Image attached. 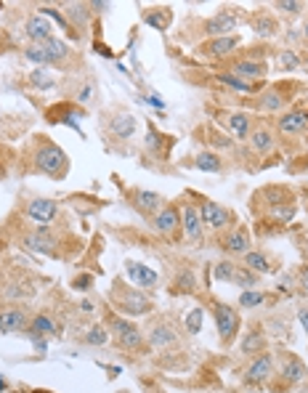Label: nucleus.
<instances>
[{
	"instance_id": "bb28decb",
	"label": "nucleus",
	"mask_w": 308,
	"mask_h": 393,
	"mask_svg": "<svg viewBox=\"0 0 308 393\" xmlns=\"http://www.w3.org/2000/svg\"><path fill=\"white\" fill-rule=\"evenodd\" d=\"M181 223H184L186 236H189L194 245H197V242H202V229H205V223H202V218H200V207H197L194 202L181 199Z\"/></svg>"
},
{
	"instance_id": "4c0bfd02",
	"label": "nucleus",
	"mask_w": 308,
	"mask_h": 393,
	"mask_svg": "<svg viewBox=\"0 0 308 393\" xmlns=\"http://www.w3.org/2000/svg\"><path fill=\"white\" fill-rule=\"evenodd\" d=\"M80 340L85 346H104V343L109 340V330H104L102 324H93V327H88V330L80 335Z\"/></svg>"
},
{
	"instance_id": "7c9ffc66",
	"label": "nucleus",
	"mask_w": 308,
	"mask_h": 393,
	"mask_svg": "<svg viewBox=\"0 0 308 393\" xmlns=\"http://www.w3.org/2000/svg\"><path fill=\"white\" fill-rule=\"evenodd\" d=\"M173 144H176V138L165 136V133H160L154 125H149L146 138H144V149L149 152V155H154V159H167L170 149H173Z\"/></svg>"
},
{
	"instance_id": "bf43d9fd",
	"label": "nucleus",
	"mask_w": 308,
	"mask_h": 393,
	"mask_svg": "<svg viewBox=\"0 0 308 393\" xmlns=\"http://www.w3.org/2000/svg\"><path fill=\"white\" fill-rule=\"evenodd\" d=\"M306 210H308V205H306Z\"/></svg>"
},
{
	"instance_id": "2f4dec72",
	"label": "nucleus",
	"mask_w": 308,
	"mask_h": 393,
	"mask_svg": "<svg viewBox=\"0 0 308 393\" xmlns=\"http://www.w3.org/2000/svg\"><path fill=\"white\" fill-rule=\"evenodd\" d=\"M268 348V337L263 333V327H252V330H247L245 337H242V343H239V354L242 356H250V359H255V356L266 354Z\"/></svg>"
},
{
	"instance_id": "603ef678",
	"label": "nucleus",
	"mask_w": 308,
	"mask_h": 393,
	"mask_svg": "<svg viewBox=\"0 0 308 393\" xmlns=\"http://www.w3.org/2000/svg\"><path fill=\"white\" fill-rule=\"evenodd\" d=\"M298 319H300V324H303V330H306L308 335V308H300V311H298Z\"/></svg>"
},
{
	"instance_id": "864d4df0",
	"label": "nucleus",
	"mask_w": 308,
	"mask_h": 393,
	"mask_svg": "<svg viewBox=\"0 0 308 393\" xmlns=\"http://www.w3.org/2000/svg\"><path fill=\"white\" fill-rule=\"evenodd\" d=\"M303 43L308 45V14H306V21H303Z\"/></svg>"
},
{
	"instance_id": "412c9836",
	"label": "nucleus",
	"mask_w": 308,
	"mask_h": 393,
	"mask_svg": "<svg viewBox=\"0 0 308 393\" xmlns=\"http://www.w3.org/2000/svg\"><path fill=\"white\" fill-rule=\"evenodd\" d=\"M247 146H250L252 155L268 157V155L276 149V133L268 128L266 122H258V125L250 131V136H247Z\"/></svg>"
},
{
	"instance_id": "9b49d317",
	"label": "nucleus",
	"mask_w": 308,
	"mask_h": 393,
	"mask_svg": "<svg viewBox=\"0 0 308 393\" xmlns=\"http://www.w3.org/2000/svg\"><path fill=\"white\" fill-rule=\"evenodd\" d=\"M215 120L234 136V141H247L250 131L255 128L252 115H247L242 109H218V112H215Z\"/></svg>"
},
{
	"instance_id": "9d476101",
	"label": "nucleus",
	"mask_w": 308,
	"mask_h": 393,
	"mask_svg": "<svg viewBox=\"0 0 308 393\" xmlns=\"http://www.w3.org/2000/svg\"><path fill=\"white\" fill-rule=\"evenodd\" d=\"M152 226H154V232H157L160 236L170 239V242H176V239L181 236V229H184L178 202H165L163 210L152 218Z\"/></svg>"
},
{
	"instance_id": "4be33fe9",
	"label": "nucleus",
	"mask_w": 308,
	"mask_h": 393,
	"mask_svg": "<svg viewBox=\"0 0 308 393\" xmlns=\"http://www.w3.org/2000/svg\"><path fill=\"white\" fill-rule=\"evenodd\" d=\"M194 138H200V141H205L207 146H210V152H231V149H237V141L234 138H228L224 131H218L213 122H207V125H200L197 131H194Z\"/></svg>"
},
{
	"instance_id": "2eb2a0df",
	"label": "nucleus",
	"mask_w": 308,
	"mask_h": 393,
	"mask_svg": "<svg viewBox=\"0 0 308 393\" xmlns=\"http://www.w3.org/2000/svg\"><path fill=\"white\" fill-rule=\"evenodd\" d=\"M239 45H242V38L234 32V35H226V38L202 40V43L194 48V54H200L202 59H228Z\"/></svg>"
},
{
	"instance_id": "3c124183",
	"label": "nucleus",
	"mask_w": 308,
	"mask_h": 393,
	"mask_svg": "<svg viewBox=\"0 0 308 393\" xmlns=\"http://www.w3.org/2000/svg\"><path fill=\"white\" fill-rule=\"evenodd\" d=\"M88 5H91V11H99V14L112 8V3H88Z\"/></svg>"
},
{
	"instance_id": "423d86ee",
	"label": "nucleus",
	"mask_w": 308,
	"mask_h": 393,
	"mask_svg": "<svg viewBox=\"0 0 308 393\" xmlns=\"http://www.w3.org/2000/svg\"><path fill=\"white\" fill-rule=\"evenodd\" d=\"M106 327L112 330V340L123 351H144L146 348L144 330L139 324H133L130 319H125L120 314H106Z\"/></svg>"
},
{
	"instance_id": "a18cd8bd",
	"label": "nucleus",
	"mask_w": 308,
	"mask_h": 393,
	"mask_svg": "<svg viewBox=\"0 0 308 393\" xmlns=\"http://www.w3.org/2000/svg\"><path fill=\"white\" fill-rule=\"evenodd\" d=\"M11 162H16V159H14V155H11V149L0 144V178L8 176V170H11Z\"/></svg>"
},
{
	"instance_id": "6e6d98bb",
	"label": "nucleus",
	"mask_w": 308,
	"mask_h": 393,
	"mask_svg": "<svg viewBox=\"0 0 308 393\" xmlns=\"http://www.w3.org/2000/svg\"><path fill=\"white\" fill-rule=\"evenodd\" d=\"M306 253H308V234H306Z\"/></svg>"
},
{
	"instance_id": "49530a36",
	"label": "nucleus",
	"mask_w": 308,
	"mask_h": 393,
	"mask_svg": "<svg viewBox=\"0 0 308 393\" xmlns=\"http://www.w3.org/2000/svg\"><path fill=\"white\" fill-rule=\"evenodd\" d=\"M200 327H202V311L194 308V311L189 314V319H186V330H189V333H200Z\"/></svg>"
},
{
	"instance_id": "58836bf2",
	"label": "nucleus",
	"mask_w": 308,
	"mask_h": 393,
	"mask_svg": "<svg viewBox=\"0 0 308 393\" xmlns=\"http://www.w3.org/2000/svg\"><path fill=\"white\" fill-rule=\"evenodd\" d=\"M266 300L268 295L263 290H245V293L239 295V306L242 308H261Z\"/></svg>"
},
{
	"instance_id": "f704fd0d",
	"label": "nucleus",
	"mask_w": 308,
	"mask_h": 393,
	"mask_svg": "<svg viewBox=\"0 0 308 393\" xmlns=\"http://www.w3.org/2000/svg\"><path fill=\"white\" fill-rule=\"evenodd\" d=\"M67 8V19H69V27L75 24L78 30H85L88 21H91V5L88 3H69L64 5Z\"/></svg>"
},
{
	"instance_id": "f3484780",
	"label": "nucleus",
	"mask_w": 308,
	"mask_h": 393,
	"mask_svg": "<svg viewBox=\"0 0 308 393\" xmlns=\"http://www.w3.org/2000/svg\"><path fill=\"white\" fill-rule=\"evenodd\" d=\"M24 213H27V218H32V221H38V223H48V226H51L56 218L62 216V207H59L56 199H48V196H29L27 205H24Z\"/></svg>"
},
{
	"instance_id": "6e6552de",
	"label": "nucleus",
	"mask_w": 308,
	"mask_h": 393,
	"mask_svg": "<svg viewBox=\"0 0 308 393\" xmlns=\"http://www.w3.org/2000/svg\"><path fill=\"white\" fill-rule=\"evenodd\" d=\"M213 319H215V330H218V340H221V346L228 348L234 340H237V335L242 330V319L239 314L224 303V300H213Z\"/></svg>"
},
{
	"instance_id": "0eeeda50",
	"label": "nucleus",
	"mask_w": 308,
	"mask_h": 393,
	"mask_svg": "<svg viewBox=\"0 0 308 393\" xmlns=\"http://www.w3.org/2000/svg\"><path fill=\"white\" fill-rule=\"evenodd\" d=\"M295 91H298V82H292V80L276 82V85H271L266 91H261L258 98L250 101V106L258 109V112H282L295 98Z\"/></svg>"
},
{
	"instance_id": "c9c22d12",
	"label": "nucleus",
	"mask_w": 308,
	"mask_h": 393,
	"mask_svg": "<svg viewBox=\"0 0 308 393\" xmlns=\"http://www.w3.org/2000/svg\"><path fill=\"white\" fill-rule=\"evenodd\" d=\"M27 333L38 335V337H45V335H56V322L48 314H35L29 319V330Z\"/></svg>"
},
{
	"instance_id": "393cba45",
	"label": "nucleus",
	"mask_w": 308,
	"mask_h": 393,
	"mask_svg": "<svg viewBox=\"0 0 308 393\" xmlns=\"http://www.w3.org/2000/svg\"><path fill=\"white\" fill-rule=\"evenodd\" d=\"M43 51H45V59H48V67H62V69H67L69 67V61L75 59V51L64 43V40H59L56 35L51 40H45V43H40Z\"/></svg>"
},
{
	"instance_id": "a211bd4d",
	"label": "nucleus",
	"mask_w": 308,
	"mask_h": 393,
	"mask_svg": "<svg viewBox=\"0 0 308 393\" xmlns=\"http://www.w3.org/2000/svg\"><path fill=\"white\" fill-rule=\"evenodd\" d=\"M24 247L27 250H35V253H43V256L59 258V234L48 226H43L38 232H29L24 236Z\"/></svg>"
},
{
	"instance_id": "6ab92c4d",
	"label": "nucleus",
	"mask_w": 308,
	"mask_h": 393,
	"mask_svg": "<svg viewBox=\"0 0 308 393\" xmlns=\"http://www.w3.org/2000/svg\"><path fill=\"white\" fill-rule=\"evenodd\" d=\"M276 131L285 136H303L308 131V104H298L276 120Z\"/></svg>"
},
{
	"instance_id": "13d9d810",
	"label": "nucleus",
	"mask_w": 308,
	"mask_h": 393,
	"mask_svg": "<svg viewBox=\"0 0 308 393\" xmlns=\"http://www.w3.org/2000/svg\"><path fill=\"white\" fill-rule=\"evenodd\" d=\"M0 8H3V3H0Z\"/></svg>"
},
{
	"instance_id": "f257e3e1",
	"label": "nucleus",
	"mask_w": 308,
	"mask_h": 393,
	"mask_svg": "<svg viewBox=\"0 0 308 393\" xmlns=\"http://www.w3.org/2000/svg\"><path fill=\"white\" fill-rule=\"evenodd\" d=\"M21 173H40L54 181H62L69 173V157L56 141L38 133L29 138V144L21 152Z\"/></svg>"
},
{
	"instance_id": "8fccbe9b",
	"label": "nucleus",
	"mask_w": 308,
	"mask_h": 393,
	"mask_svg": "<svg viewBox=\"0 0 308 393\" xmlns=\"http://www.w3.org/2000/svg\"><path fill=\"white\" fill-rule=\"evenodd\" d=\"M298 287H300V293L308 297V266L300 269V274H298Z\"/></svg>"
},
{
	"instance_id": "f03ea898",
	"label": "nucleus",
	"mask_w": 308,
	"mask_h": 393,
	"mask_svg": "<svg viewBox=\"0 0 308 393\" xmlns=\"http://www.w3.org/2000/svg\"><path fill=\"white\" fill-rule=\"evenodd\" d=\"M252 210L258 216L266 213L268 221L276 226H285L295 218L298 205H295V194L289 186H266V189H258L252 194Z\"/></svg>"
},
{
	"instance_id": "a878e982",
	"label": "nucleus",
	"mask_w": 308,
	"mask_h": 393,
	"mask_svg": "<svg viewBox=\"0 0 308 393\" xmlns=\"http://www.w3.org/2000/svg\"><path fill=\"white\" fill-rule=\"evenodd\" d=\"M125 276H128V282H130L133 287H141V290H154L157 282H160L157 271H152L149 266L136 263V260H128V263H125Z\"/></svg>"
},
{
	"instance_id": "5fc2aeb1",
	"label": "nucleus",
	"mask_w": 308,
	"mask_h": 393,
	"mask_svg": "<svg viewBox=\"0 0 308 393\" xmlns=\"http://www.w3.org/2000/svg\"><path fill=\"white\" fill-rule=\"evenodd\" d=\"M32 393H54V391H45V388H38V391H32Z\"/></svg>"
},
{
	"instance_id": "1a4fd4ad",
	"label": "nucleus",
	"mask_w": 308,
	"mask_h": 393,
	"mask_svg": "<svg viewBox=\"0 0 308 393\" xmlns=\"http://www.w3.org/2000/svg\"><path fill=\"white\" fill-rule=\"evenodd\" d=\"M191 196H194V202H197V207H200V218H202L205 226L215 229V232H226L228 226H234V216H231V210H226L224 205L213 202L210 196H200V194H191Z\"/></svg>"
},
{
	"instance_id": "f8f14e48",
	"label": "nucleus",
	"mask_w": 308,
	"mask_h": 393,
	"mask_svg": "<svg viewBox=\"0 0 308 393\" xmlns=\"http://www.w3.org/2000/svg\"><path fill=\"white\" fill-rule=\"evenodd\" d=\"M237 24H239V16L234 14V11H218V14H213V16H207L202 24H200V35L202 38H226V35H234V30H237Z\"/></svg>"
},
{
	"instance_id": "c756f323",
	"label": "nucleus",
	"mask_w": 308,
	"mask_h": 393,
	"mask_svg": "<svg viewBox=\"0 0 308 393\" xmlns=\"http://www.w3.org/2000/svg\"><path fill=\"white\" fill-rule=\"evenodd\" d=\"M242 266L250 269V271H255L258 276H263V274H274L276 266H279V260L271 256L268 250H247L245 256H242Z\"/></svg>"
},
{
	"instance_id": "473e14b6",
	"label": "nucleus",
	"mask_w": 308,
	"mask_h": 393,
	"mask_svg": "<svg viewBox=\"0 0 308 393\" xmlns=\"http://www.w3.org/2000/svg\"><path fill=\"white\" fill-rule=\"evenodd\" d=\"M144 21L149 27H154V30H170V24H173V8L170 5H157V8H146L144 11Z\"/></svg>"
},
{
	"instance_id": "20e7f679",
	"label": "nucleus",
	"mask_w": 308,
	"mask_h": 393,
	"mask_svg": "<svg viewBox=\"0 0 308 393\" xmlns=\"http://www.w3.org/2000/svg\"><path fill=\"white\" fill-rule=\"evenodd\" d=\"M109 303H112V308L120 316H125V319H128V316H144L154 308L152 297L146 293H141L139 287L128 284L125 279H115V282H112Z\"/></svg>"
},
{
	"instance_id": "7ed1b4c3",
	"label": "nucleus",
	"mask_w": 308,
	"mask_h": 393,
	"mask_svg": "<svg viewBox=\"0 0 308 393\" xmlns=\"http://www.w3.org/2000/svg\"><path fill=\"white\" fill-rule=\"evenodd\" d=\"M99 125H102V136L106 138V146L115 149V152H123L125 146L136 138V131H139V120L125 106H115V109L104 112Z\"/></svg>"
},
{
	"instance_id": "c03bdc74",
	"label": "nucleus",
	"mask_w": 308,
	"mask_h": 393,
	"mask_svg": "<svg viewBox=\"0 0 308 393\" xmlns=\"http://www.w3.org/2000/svg\"><path fill=\"white\" fill-rule=\"evenodd\" d=\"M276 64H279L282 72H289V69H295V67L300 64V59H298V54H292V51H282Z\"/></svg>"
},
{
	"instance_id": "39448f33",
	"label": "nucleus",
	"mask_w": 308,
	"mask_h": 393,
	"mask_svg": "<svg viewBox=\"0 0 308 393\" xmlns=\"http://www.w3.org/2000/svg\"><path fill=\"white\" fill-rule=\"evenodd\" d=\"M146 346L152 351H160V354H173L176 348H181V333H178V324L173 322V316L160 314L154 316L149 324L144 327Z\"/></svg>"
},
{
	"instance_id": "4468645a",
	"label": "nucleus",
	"mask_w": 308,
	"mask_h": 393,
	"mask_svg": "<svg viewBox=\"0 0 308 393\" xmlns=\"http://www.w3.org/2000/svg\"><path fill=\"white\" fill-rule=\"evenodd\" d=\"M228 75L239 80H247V82H258L268 75V64L263 56H239V59L228 61Z\"/></svg>"
},
{
	"instance_id": "dca6fc26",
	"label": "nucleus",
	"mask_w": 308,
	"mask_h": 393,
	"mask_svg": "<svg viewBox=\"0 0 308 393\" xmlns=\"http://www.w3.org/2000/svg\"><path fill=\"white\" fill-rule=\"evenodd\" d=\"M218 247L231 258L245 256L247 250H250V232H247V226L234 223V226H228L226 232H221V236H218Z\"/></svg>"
},
{
	"instance_id": "72a5a7b5",
	"label": "nucleus",
	"mask_w": 308,
	"mask_h": 393,
	"mask_svg": "<svg viewBox=\"0 0 308 393\" xmlns=\"http://www.w3.org/2000/svg\"><path fill=\"white\" fill-rule=\"evenodd\" d=\"M250 24H252V30L261 35V38H274L276 32H279V24L276 19L266 14V11H255L252 16H250Z\"/></svg>"
},
{
	"instance_id": "b1692460",
	"label": "nucleus",
	"mask_w": 308,
	"mask_h": 393,
	"mask_svg": "<svg viewBox=\"0 0 308 393\" xmlns=\"http://www.w3.org/2000/svg\"><path fill=\"white\" fill-rule=\"evenodd\" d=\"M306 361L300 356L289 354V351H282L279 356V374H282V383L285 385H298L306 380Z\"/></svg>"
},
{
	"instance_id": "a19ab883",
	"label": "nucleus",
	"mask_w": 308,
	"mask_h": 393,
	"mask_svg": "<svg viewBox=\"0 0 308 393\" xmlns=\"http://www.w3.org/2000/svg\"><path fill=\"white\" fill-rule=\"evenodd\" d=\"M258 282H261V276L255 274V271H250V269H245V266H239L231 284H239V287H245V290H252V287H258Z\"/></svg>"
},
{
	"instance_id": "79ce46f5",
	"label": "nucleus",
	"mask_w": 308,
	"mask_h": 393,
	"mask_svg": "<svg viewBox=\"0 0 308 393\" xmlns=\"http://www.w3.org/2000/svg\"><path fill=\"white\" fill-rule=\"evenodd\" d=\"M274 8H276V14H282V16H300L303 11H306V5L303 3H298V0H276L274 3Z\"/></svg>"
},
{
	"instance_id": "09e8293b",
	"label": "nucleus",
	"mask_w": 308,
	"mask_h": 393,
	"mask_svg": "<svg viewBox=\"0 0 308 393\" xmlns=\"http://www.w3.org/2000/svg\"><path fill=\"white\" fill-rule=\"evenodd\" d=\"M91 284H93V276H91V274L75 276V282H72V287H75V290H80V293H85V290H91Z\"/></svg>"
},
{
	"instance_id": "c85d7f7f",
	"label": "nucleus",
	"mask_w": 308,
	"mask_h": 393,
	"mask_svg": "<svg viewBox=\"0 0 308 393\" xmlns=\"http://www.w3.org/2000/svg\"><path fill=\"white\" fill-rule=\"evenodd\" d=\"M189 162V168H197V170H205V173H226L228 170V162L224 155H218V152H197V155H191V157H186Z\"/></svg>"
},
{
	"instance_id": "5701e85b",
	"label": "nucleus",
	"mask_w": 308,
	"mask_h": 393,
	"mask_svg": "<svg viewBox=\"0 0 308 393\" xmlns=\"http://www.w3.org/2000/svg\"><path fill=\"white\" fill-rule=\"evenodd\" d=\"M271 374H274V356L261 354L247 364L242 380H245L247 385H266L268 380H271Z\"/></svg>"
},
{
	"instance_id": "cd10ccee",
	"label": "nucleus",
	"mask_w": 308,
	"mask_h": 393,
	"mask_svg": "<svg viewBox=\"0 0 308 393\" xmlns=\"http://www.w3.org/2000/svg\"><path fill=\"white\" fill-rule=\"evenodd\" d=\"M21 35L29 40V45H40V43H45V40L54 38V27L48 24V19H45V16L32 14V16H27V21H24Z\"/></svg>"
},
{
	"instance_id": "de8ad7c7",
	"label": "nucleus",
	"mask_w": 308,
	"mask_h": 393,
	"mask_svg": "<svg viewBox=\"0 0 308 393\" xmlns=\"http://www.w3.org/2000/svg\"><path fill=\"white\" fill-rule=\"evenodd\" d=\"M93 93H96V85H93V82H85L75 98H78L80 104H91V101H93Z\"/></svg>"
},
{
	"instance_id": "ea45409f",
	"label": "nucleus",
	"mask_w": 308,
	"mask_h": 393,
	"mask_svg": "<svg viewBox=\"0 0 308 393\" xmlns=\"http://www.w3.org/2000/svg\"><path fill=\"white\" fill-rule=\"evenodd\" d=\"M237 269H239V263H234V260H218L215 263V269H213V274L218 282H234V274H237Z\"/></svg>"
},
{
	"instance_id": "37998d69",
	"label": "nucleus",
	"mask_w": 308,
	"mask_h": 393,
	"mask_svg": "<svg viewBox=\"0 0 308 393\" xmlns=\"http://www.w3.org/2000/svg\"><path fill=\"white\" fill-rule=\"evenodd\" d=\"M27 80H29V85H35V88H40V91H48V88H54V78H51L45 69H32Z\"/></svg>"
},
{
	"instance_id": "ddd939ff",
	"label": "nucleus",
	"mask_w": 308,
	"mask_h": 393,
	"mask_svg": "<svg viewBox=\"0 0 308 393\" xmlns=\"http://www.w3.org/2000/svg\"><path fill=\"white\" fill-rule=\"evenodd\" d=\"M29 308L21 303H8L0 308V335H14V333H27L29 330Z\"/></svg>"
},
{
	"instance_id": "aec40b11",
	"label": "nucleus",
	"mask_w": 308,
	"mask_h": 393,
	"mask_svg": "<svg viewBox=\"0 0 308 393\" xmlns=\"http://www.w3.org/2000/svg\"><path fill=\"white\" fill-rule=\"evenodd\" d=\"M128 202H130V207H136L146 218H154L165 205L163 196L157 192H149V189H128Z\"/></svg>"
},
{
	"instance_id": "4d7b16f0",
	"label": "nucleus",
	"mask_w": 308,
	"mask_h": 393,
	"mask_svg": "<svg viewBox=\"0 0 308 393\" xmlns=\"http://www.w3.org/2000/svg\"><path fill=\"white\" fill-rule=\"evenodd\" d=\"M0 290H3V282H0Z\"/></svg>"
},
{
	"instance_id": "e433bc0d",
	"label": "nucleus",
	"mask_w": 308,
	"mask_h": 393,
	"mask_svg": "<svg viewBox=\"0 0 308 393\" xmlns=\"http://www.w3.org/2000/svg\"><path fill=\"white\" fill-rule=\"evenodd\" d=\"M218 82H224L228 88H234V91H245V93H261V82H247V80H239L234 78V75H228V72H218L215 75Z\"/></svg>"
}]
</instances>
